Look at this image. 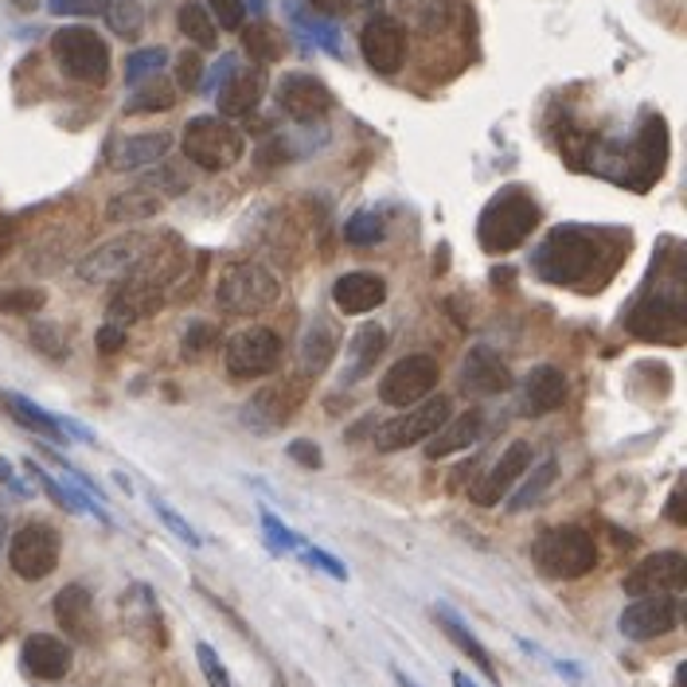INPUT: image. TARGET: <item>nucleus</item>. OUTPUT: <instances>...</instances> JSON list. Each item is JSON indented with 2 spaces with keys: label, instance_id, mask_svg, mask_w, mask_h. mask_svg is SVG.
Here are the masks:
<instances>
[{
  "label": "nucleus",
  "instance_id": "nucleus-9",
  "mask_svg": "<svg viewBox=\"0 0 687 687\" xmlns=\"http://www.w3.org/2000/svg\"><path fill=\"white\" fill-rule=\"evenodd\" d=\"M223 360L235 379H266L282 364V340H278V332L262 329V324H250V329H239L227 340Z\"/></svg>",
  "mask_w": 687,
  "mask_h": 687
},
{
  "label": "nucleus",
  "instance_id": "nucleus-22",
  "mask_svg": "<svg viewBox=\"0 0 687 687\" xmlns=\"http://www.w3.org/2000/svg\"><path fill=\"white\" fill-rule=\"evenodd\" d=\"M332 301H336V309L344 316L375 313L387 301V282H383L379 273H367V270L340 273L336 285H332Z\"/></svg>",
  "mask_w": 687,
  "mask_h": 687
},
{
  "label": "nucleus",
  "instance_id": "nucleus-44",
  "mask_svg": "<svg viewBox=\"0 0 687 687\" xmlns=\"http://www.w3.org/2000/svg\"><path fill=\"white\" fill-rule=\"evenodd\" d=\"M176 86L180 91H199L204 86V59H199V51H180L176 55Z\"/></svg>",
  "mask_w": 687,
  "mask_h": 687
},
{
  "label": "nucleus",
  "instance_id": "nucleus-6",
  "mask_svg": "<svg viewBox=\"0 0 687 687\" xmlns=\"http://www.w3.org/2000/svg\"><path fill=\"white\" fill-rule=\"evenodd\" d=\"M535 566L547 579H586L597 566V543L582 528H547L531 547Z\"/></svg>",
  "mask_w": 687,
  "mask_h": 687
},
{
  "label": "nucleus",
  "instance_id": "nucleus-57",
  "mask_svg": "<svg viewBox=\"0 0 687 687\" xmlns=\"http://www.w3.org/2000/svg\"><path fill=\"white\" fill-rule=\"evenodd\" d=\"M12 250V227H0V258Z\"/></svg>",
  "mask_w": 687,
  "mask_h": 687
},
{
  "label": "nucleus",
  "instance_id": "nucleus-1",
  "mask_svg": "<svg viewBox=\"0 0 687 687\" xmlns=\"http://www.w3.org/2000/svg\"><path fill=\"white\" fill-rule=\"evenodd\" d=\"M539 227V204L523 188H500L477 219V242L485 254H512Z\"/></svg>",
  "mask_w": 687,
  "mask_h": 687
},
{
  "label": "nucleus",
  "instance_id": "nucleus-26",
  "mask_svg": "<svg viewBox=\"0 0 687 687\" xmlns=\"http://www.w3.org/2000/svg\"><path fill=\"white\" fill-rule=\"evenodd\" d=\"M262 91H266V71L262 66H254V71H235V75L216 91L219 117L254 114V106L262 102Z\"/></svg>",
  "mask_w": 687,
  "mask_h": 687
},
{
  "label": "nucleus",
  "instance_id": "nucleus-51",
  "mask_svg": "<svg viewBox=\"0 0 687 687\" xmlns=\"http://www.w3.org/2000/svg\"><path fill=\"white\" fill-rule=\"evenodd\" d=\"M32 340H35V344H40L43 352H48V356L66 360V344H59V340H55V332H51L48 324H35V329H32Z\"/></svg>",
  "mask_w": 687,
  "mask_h": 687
},
{
  "label": "nucleus",
  "instance_id": "nucleus-39",
  "mask_svg": "<svg viewBox=\"0 0 687 687\" xmlns=\"http://www.w3.org/2000/svg\"><path fill=\"white\" fill-rule=\"evenodd\" d=\"M555 472H559L555 457H547V461L539 465L535 472H531V480H528V485H523V489L516 492L512 500H508V512H528V508L535 504V500L543 497L547 489H551V480H555Z\"/></svg>",
  "mask_w": 687,
  "mask_h": 687
},
{
  "label": "nucleus",
  "instance_id": "nucleus-19",
  "mask_svg": "<svg viewBox=\"0 0 687 687\" xmlns=\"http://www.w3.org/2000/svg\"><path fill=\"white\" fill-rule=\"evenodd\" d=\"M20 664L32 679H43V684H55L71 672L75 664V648L66 645L63 637H51V633H32L20 648Z\"/></svg>",
  "mask_w": 687,
  "mask_h": 687
},
{
  "label": "nucleus",
  "instance_id": "nucleus-48",
  "mask_svg": "<svg viewBox=\"0 0 687 687\" xmlns=\"http://www.w3.org/2000/svg\"><path fill=\"white\" fill-rule=\"evenodd\" d=\"M298 555L305 559L309 566H321V571H324V574H332V579H336V582H348V566L340 563V559H332L329 551H321V547H309V543H305V547H301V551H298Z\"/></svg>",
  "mask_w": 687,
  "mask_h": 687
},
{
  "label": "nucleus",
  "instance_id": "nucleus-56",
  "mask_svg": "<svg viewBox=\"0 0 687 687\" xmlns=\"http://www.w3.org/2000/svg\"><path fill=\"white\" fill-rule=\"evenodd\" d=\"M391 676H395V684H398V687H423V684H418L415 676H406L403 668H391Z\"/></svg>",
  "mask_w": 687,
  "mask_h": 687
},
{
  "label": "nucleus",
  "instance_id": "nucleus-13",
  "mask_svg": "<svg viewBox=\"0 0 687 687\" xmlns=\"http://www.w3.org/2000/svg\"><path fill=\"white\" fill-rule=\"evenodd\" d=\"M360 55H364V63L372 66L375 75H395L406 59V28L395 17L375 12L364 24V32H360Z\"/></svg>",
  "mask_w": 687,
  "mask_h": 687
},
{
  "label": "nucleus",
  "instance_id": "nucleus-15",
  "mask_svg": "<svg viewBox=\"0 0 687 687\" xmlns=\"http://www.w3.org/2000/svg\"><path fill=\"white\" fill-rule=\"evenodd\" d=\"M625 594L648 597V594H676L687 586V559L679 551H656V555L641 559L629 574H625Z\"/></svg>",
  "mask_w": 687,
  "mask_h": 687
},
{
  "label": "nucleus",
  "instance_id": "nucleus-47",
  "mask_svg": "<svg viewBox=\"0 0 687 687\" xmlns=\"http://www.w3.org/2000/svg\"><path fill=\"white\" fill-rule=\"evenodd\" d=\"M153 512H157L160 520H165V528H168V531H176V535H180L188 547H204V539H199V531L191 528L188 520H180V516H176L173 508L165 504V500H157V497H153Z\"/></svg>",
  "mask_w": 687,
  "mask_h": 687
},
{
  "label": "nucleus",
  "instance_id": "nucleus-33",
  "mask_svg": "<svg viewBox=\"0 0 687 687\" xmlns=\"http://www.w3.org/2000/svg\"><path fill=\"white\" fill-rule=\"evenodd\" d=\"M285 12H290V20L301 28V32L309 35V40L316 43V48H324V51H329V55H336V59L344 55L336 28H332L324 17H316V12H305V9H301V0H285Z\"/></svg>",
  "mask_w": 687,
  "mask_h": 687
},
{
  "label": "nucleus",
  "instance_id": "nucleus-2",
  "mask_svg": "<svg viewBox=\"0 0 687 687\" xmlns=\"http://www.w3.org/2000/svg\"><path fill=\"white\" fill-rule=\"evenodd\" d=\"M282 298V285L254 258H235L216 278V305L227 316H258Z\"/></svg>",
  "mask_w": 687,
  "mask_h": 687
},
{
  "label": "nucleus",
  "instance_id": "nucleus-11",
  "mask_svg": "<svg viewBox=\"0 0 687 687\" xmlns=\"http://www.w3.org/2000/svg\"><path fill=\"white\" fill-rule=\"evenodd\" d=\"M9 563L24 582L48 579L59 566V531L48 523H24L9 543Z\"/></svg>",
  "mask_w": 687,
  "mask_h": 687
},
{
  "label": "nucleus",
  "instance_id": "nucleus-24",
  "mask_svg": "<svg viewBox=\"0 0 687 687\" xmlns=\"http://www.w3.org/2000/svg\"><path fill=\"white\" fill-rule=\"evenodd\" d=\"M563 403H566V375L559 372V367L543 364V367H535L528 379H523L520 406H523V415L528 418L551 415V410H559Z\"/></svg>",
  "mask_w": 687,
  "mask_h": 687
},
{
  "label": "nucleus",
  "instance_id": "nucleus-35",
  "mask_svg": "<svg viewBox=\"0 0 687 687\" xmlns=\"http://www.w3.org/2000/svg\"><path fill=\"white\" fill-rule=\"evenodd\" d=\"M242 51H247L250 59H254L258 66H266V63H278L282 59V35L273 32L270 24H250V28H242Z\"/></svg>",
  "mask_w": 687,
  "mask_h": 687
},
{
  "label": "nucleus",
  "instance_id": "nucleus-40",
  "mask_svg": "<svg viewBox=\"0 0 687 687\" xmlns=\"http://www.w3.org/2000/svg\"><path fill=\"white\" fill-rule=\"evenodd\" d=\"M383 235H387V227L375 211H356L344 223V242H352V247H375V242H383Z\"/></svg>",
  "mask_w": 687,
  "mask_h": 687
},
{
  "label": "nucleus",
  "instance_id": "nucleus-37",
  "mask_svg": "<svg viewBox=\"0 0 687 687\" xmlns=\"http://www.w3.org/2000/svg\"><path fill=\"white\" fill-rule=\"evenodd\" d=\"M165 63H168V51L160 48V43L157 48H137L129 59H125V83L129 86L149 83V79H157L160 71H165Z\"/></svg>",
  "mask_w": 687,
  "mask_h": 687
},
{
  "label": "nucleus",
  "instance_id": "nucleus-42",
  "mask_svg": "<svg viewBox=\"0 0 687 687\" xmlns=\"http://www.w3.org/2000/svg\"><path fill=\"white\" fill-rule=\"evenodd\" d=\"M196 660H199V672H204V679H208V687H239L231 679V672H227V664L219 660V653L208 645V641H199V645H196Z\"/></svg>",
  "mask_w": 687,
  "mask_h": 687
},
{
  "label": "nucleus",
  "instance_id": "nucleus-17",
  "mask_svg": "<svg viewBox=\"0 0 687 687\" xmlns=\"http://www.w3.org/2000/svg\"><path fill=\"white\" fill-rule=\"evenodd\" d=\"M278 106H282L293 122H321V117L336 106V98H332V91L316 75L293 71V75H285L282 83H278Z\"/></svg>",
  "mask_w": 687,
  "mask_h": 687
},
{
  "label": "nucleus",
  "instance_id": "nucleus-50",
  "mask_svg": "<svg viewBox=\"0 0 687 687\" xmlns=\"http://www.w3.org/2000/svg\"><path fill=\"white\" fill-rule=\"evenodd\" d=\"M290 457L298 465H305V469H321V465H324V457H321V449H316V441H293Z\"/></svg>",
  "mask_w": 687,
  "mask_h": 687
},
{
  "label": "nucleus",
  "instance_id": "nucleus-55",
  "mask_svg": "<svg viewBox=\"0 0 687 687\" xmlns=\"http://www.w3.org/2000/svg\"><path fill=\"white\" fill-rule=\"evenodd\" d=\"M668 520L672 523H687V512H684V485H676L668 497Z\"/></svg>",
  "mask_w": 687,
  "mask_h": 687
},
{
  "label": "nucleus",
  "instance_id": "nucleus-45",
  "mask_svg": "<svg viewBox=\"0 0 687 687\" xmlns=\"http://www.w3.org/2000/svg\"><path fill=\"white\" fill-rule=\"evenodd\" d=\"M216 329L211 324H204V321H196V324H188V332H184V340H180V352H184V360H196V356H204V352L216 344Z\"/></svg>",
  "mask_w": 687,
  "mask_h": 687
},
{
  "label": "nucleus",
  "instance_id": "nucleus-38",
  "mask_svg": "<svg viewBox=\"0 0 687 687\" xmlns=\"http://www.w3.org/2000/svg\"><path fill=\"white\" fill-rule=\"evenodd\" d=\"M48 305V293L32 290V285H0V313L12 316H32Z\"/></svg>",
  "mask_w": 687,
  "mask_h": 687
},
{
  "label": "nucleus",
  "instance_id": "nucleus-58",
  "mask_svg": "<svg viewBox=\"0 0 687 687\" xmlns=\"http://www.w3.org/2000/svg\"><path fill=\"white\" fill-rule=\"evenodd\" d=\"M40 0H12V9H20V12H32Z\"/></svg>",
  "mask_w": 687,
  "mask_h": 687
},
{
  "label": "nucleus",
  "instance_id": "nucleus-43",
  "mask_svg": "<svg viewBox=\"0 0 687 687\" xmlns=\"http://www.w3.org/2000/svg\"><path fill=\"white\" fill-rule=\"evenodd\" d=\"M145 188H153L157 196H184V191L191 188V180L180 173V168H173V165H165V160H160L157 173L145 180Z\"/></svg>",
  "mask_w": 687,
  "mask_h": 687
},
{
  "label": "nucleus",
  "instance_id": "nucleus-20",
  "mask_svg": "<svg viewBox=\"0 0 687 687\" xmlns=\"http://www.w3.org/2000/svg\"><path fill=\"white\" fill-rule=\"evenodd\" d=\"M340 352V329L336 321H329L324 313L309 316L305 329H301V344H298V364L305 379H316L332 367Z\"/></svg>",
  "mask_w": 687,
  "mask_h": 687
},
{
  "label": "nucleus",
  "instance_id": "nucleus-4",
  "mask_svg": "<svg viewBox=\"0 0 687 687\" xmlns=\"http://www.w3.org/2000/svg\"><path fill=\"white\" fill-rule=\"evenodd\" d=\"M180 149L188 157V165L204 168V173H227L242 160L247 153V137L242 129H235L227 117L219 114H199L184 125Z\"/></svg>",
  "mask_w": 687,
  "mask_h": 687
},
{
  "label": "nucleus",
  "instance_id": "nucleus-59",
  "mask_svg": "<svg viewBox=\"0 0 687 687\" xmlns=\"http://www.w3.org/2000/svg\"><path fill=\"white\" fill-rule=\"evenodd\" d=\"M454 687H477V684H472V679L465 676V672H454Z\"/></svg>",
  "mask_w": 687,
  "mask_h": 687
},
{
  "label": "nucleus",
  "instance_id": "nucleus-29",
  "mask_svg": "<svg viewBox=\"0 0 687 687\" xmlns=\"http://www.w3.org/2000/svg\"><path fill=\"white\" fill-rule=\"evenodd\" d=\"M0 406H4V415L24 426V430L40 434V438H48V441H63V434H66L63 423H59L55 415H48L43 406H35L32 398L17 395V391H0Z\"/></svg>",
  "mask_w": 687,
  "mask_h": 687
},
{
  "label": "nucleus",
  "instance_id": "nucleus-16",
  "mask_svg": "<svg viewBox=\"0 0 687 687\" xmlns=\"http://www.w3.org/2000/svg\"><path fill=\"white\" fill-rule=\"evenodd\" d=\"M528 469H531V446L528 441H512V446L500 454V461L469 489V500L477 508H497Z\"/></svg>",
  "mask_w": 687,
  "mask_h": 687
},
{
  "label": "nucleus",
  "instance_id": "nucleus-27",
  "mask_svg": "<svg viewBox=\"0 0 687 687\" xmlns=\"http://www.w3.org/2000/svg\"><path fill=\"white\" fill-rule=\"evenodd\" d=\"M434 622H438V625H441V633H446V637L454 641V645L461 648V653L469 656L472 664H477V668H480V676H489L492 684H500L497 664H492L489 648L480 645V641H477V633H472L469 625H465L461 617H457V613L449 610V605H434Z\"/></svg>",
  "mask_w": 687,
  "mask_h": 687
},
{
  "label": "nucleus",
  "instance_id": "nucleus-52",
  "mask_svg": "<svg viewBox=\"0 0 687 687\" xmlns=\"http://www.w3.org/2000/svg\"><path fill=\"white\" fill-rule=\"evenodd\" d=\"M235 71H239V59H235V55H219V63L211 66V83H208V91H219V86H223L227 79L235 75Z\"/></svg>",
  "mask_w": 687,
  "mask_h": 687
},
{
  "label": "nucleus",
  "instance_id": "nucleus-23",
  "mask_svg": "<svg viewBox=\"0 0 687 687\" xmlns=\"http://www.w3.org/2000/svg\"><path fill=\"white\" fill-rule=\"evenodd\" d=\"M461 387L472 395H504V391H512V372L497 352L477 344L461 364Z\"/></svg>",
  "mask_w": 687,
  "mask_h": 687
},
{
  "label": "nucleus",
  "instance_id": "nucleus-5",
  "mask_svg": "<svg viewBox=\"0 0 687 687\" xmlns=\"http://www.w3.org/2000/svg\"><path fill=\"white\" fill-rule=\"evenodd\" d=\"M51 55H55L59 71H63L66 79H75V83H86V86L110 83V43L102 40L94 28H83V24L59 28V32L51 35Z\"/></svg>",
  "mask_w": 687,
  "mask_h": 687
},
{
  "label": "nucleus",
  "instance_id": "nucleus-49",
  "mask_svg": "<svg viewBox=\"0 0 687 687\" xmlns=\"http://www.w3.org/2000/svg\"><path fill=\"white\" fill-rule=\"evenodd\" d=\"M48 12H55V17H94V12H102V0H48Z\"/></svg>",
  "mask_w": 687,
  "mask_h": 687
},
{
  "label": "nucleus",
  "instance_id": "nucleus-12",
  "mask_svg": "<svg viewBox=\"0 0 687 687\" xmlns=\"http://www.w3.org/2000/svg\"><path fill=\"white\" fill-rule=\"evenodd\" d=\"M679 625V602L672 594H648L637 597L622 610L617 629L629 641H656L664 633H672Z\"/></svg>",
  "mask_w": 687,
  "mask_h": 687
},
{
  "label": "nucleus",
  "instance_id": "nucleus-32",
  "mask_svg": "<svg viewBox=\"0 0 687 687\" xmlns=\"http://www.w3.org/2000/svg\"><path fill=\"white\" fill-rule=\"evenodd\" d=\"M176 24H180V35L196 51H216L219 48V28L211 24L208 9H204L199 0H184L180 12H176Z\"/></svg>",
  "mask_w": 687,
  "mask_h": 687
},
{
  "label": "nucleus",
  "instance_id": "nucleus-54",
  "mask_svg": "<svg viewBox=\"0 0 687 687\" xmlns=\"http://www.w3.org/2000/svg\"><path fill=\"white\" fill-rule=\"evenodd\" d=\"M309 4V12H316V17H340V12L348 9V0H305Z\"/></svg>",
  "mask_w": 687,
  "mask_h": 687
},
{
  "label": "nucleus",
  "instance_id": "nucleus-14",
  "mask_svg": "<svg viewBox=\"0 0 687 687\" xmlns=\"http://www.w3.org/2000/svg\"><path fill=\"white\" fill-rule=\"evenodd\" d=\"M687 309L679 293H656V298L641 301L629 313V332L641 340H660V344H676L684 336Z\"/></svg>",
  "mask_w": 687,
  "mask_h": 687
},
{
  "label": "nucleus",
  "instance_id": "nucleus-7",
  "mask_svg": "<svg viewBox=\"0 0 687 687\" xmlns=\"http://www.w3.org/2000/svg\"><path fill=\"white\" fill-rule=\"evenodd\" d=\"M160 247L157 235L149 231H125L117 239H106L102 247H94L91 254L79 262V278L86 285H106V282H125L153 250Z\"/></svg>",
  "mask_w": 687,
  "mask_h": 687
},
{
  "label": "nucleus",
  "instance_id": "nucleus-60",
  "mask_svg": "<svg viewBox=\"0 0 687 687\" xmlns=\"http://www.w3.org/2000/svg\"><path fill=\"white\" fill-rule=\"evenodd\" d=\"M0 543H4V516H0Z\"/></svg>",
  "mask_w": 687,
  "mask_h": 687
},
{
  "label": "nucleus",
  "instance_id": "nucleus-25",
  "mask_svg": "<svg viewBox=\"0 0 687 687\" xmlns=\"http://www.w3.org/2000/svg\"><path fill=\"white\" fill-rule=\"evenodd\" d=\"M480 430H485V415H480L477 406L472 410H461V415H449L446 423L438 426V434H430L426 438V457H454L461 454V449H469L472 441L480 438Z\"/></svg>",
  "mask_w": 687,
  "mask_h": 687
},
{
  "label": "nucleus",
  "instance_id": "nucleus-28",
  "mask_svg": "<svg viewBox=\"0 0 687 687\" xmlns=\"http://www.w3.org/2000/svg\"><path fill=\"white\" fill-rule=\"evenodd\" d=\"M91 617H94V602H91V590L83 582H71L55 594V622L63 633L71 637H91Z\"/></svg>",
  "mask_w": 687,
  "mask_h": 687
},
{
  "label": "nucleus",
  "instance_id": "nucleus-18",
  "mask_svg": "<svg viewBox=\"0 0 687 687\" xmlns=\"http://www.w3.org/2000/svg\"><path fill=\"white\" fill-rule=\"evenodd\" d=\"M173 149V133L168 129H153V133H125L117 142H110L106 149V165L114 173H137V168L160 165Z\"/></svg>",
  "mask_w": 687,
  "mask_h": 687
},
{
  "label": "nucleus",
  "instance_id": "nucleus-30",
  "mask_svg": "<svg viewBox=\"0 0 687 687\" xmlns=\"http://www.w3.org/2000/svg\"><path fill=\"white\" fill-rule=\"evenodd\" d=\"M383 348H387V332H383L379 324H364V329L352 336L348 352H344V356H348V367H344L340 383H356V379H364V375H372Z\"/></svg>",
  "mask_w": 687,
  "mask_h": 687
},
{
  "label": "nucleus",
  "instance_id": "nucleus-3",
  "mask_svg": "<svg viewBox=\"0 0 687 687\" xmlns=\"http://www.w3.org/2000/svg\"><path fill=\"white\" fill-rule=\"evenodd\" d=\"M594 262H597V239L590 231H582V227H555V231L539 242L535 258H531L535 273L551 285L582 282V278H590Z\"/></svg>",
  "mask_w": 687,
  "mask_h": 687
},
{
  "label": "nucleus",
  "instance_id": "nucleus-21",
  "mask_svg": "<svg viewBox=\"0 0 687 687\" xmlns=\"http://www.w3.org/2000/svg\"><path fill=\"white\" fill-rule=\"evenodd\" d=\"M293 403H298V395H293L285 383H266V387H258L254 395L242 403V426H250V430H258V434L278 430V426L290 423Z\"/></svg>",
  "mask_w": 687,
  "mask_h": 687
},
{
  "label": "nucleus",
  "instance_id": "nucleus-41",
  "mask_svg": "<svg viewBox=\"0 0 687 687\" xmlns=\"http://www.w3.org/2000/svg\"><path fill=\"white\" fill-rule=\"evenodd\" d=\"M204 9H208L211 24L219 32H242L247 28V4L242 0H199Z\"/></svg>",
  "mask_w": 687,
  "mask_h": 687
},
{
  "label": "nucleus",
  "instance_id": "nucleus-8",
  "mask_svg": "<svg viewBox=\"0 0 687 687\" xmlns=\"http://www.w3.org/2000/svg\"><path fill=\"white\" fill-rule=\"evenodd\" d=\"M449 415H454V403H449L446 395L423 398L418 406H406V415L375 426L372 446L379 449V454H398V449H406V446H418V441H426L430 434H438V426L446 423Z\"/></svg>",
  "mask_w": 687,
  "mask_h": 687
},
{
  "label": "nucleus",
  "instance_id": "nucleus-53",
  "mask_svg": "<svg viewBox=\"0 0 687 687\" xmlns=\"http://www.w3.org/2000/svg\"><path fill=\"white\" fill-rule=\"evenodd\" d=\"M98 348H102V352H117V348H125V329H114V324H106V329L98 332Z\"/></svg>",
  "mask_w": 687,
  "mask_h": 687
},
{
  "label": "nucleus",
  "instance_id": "nucleus-31",
  "mask_svg": "<svg viewBox=\"0 0 687 687\" xmlns=\"http://www.w3.org/2000/svg\"><path fill=\"white\" fill-rule=\"evenodd\" d=\"M165 208V199L157 196L153 188H125V191H117V196H110V204H106V219L110 223H145V219H153L157 211Z\"/></svg>",
  "mask_w": 687,
  "mask_h": 687
},
{
  "label": "nucleus",
  "instance_id": "nucleus-36",
  "mask_svg": "<svg viewBox=\"0 0 687 687\" xmlns=\"http://www.w3.org/2000/svg\"><path fill=\"white\" fill-rule=\"evenodd\" d=\"M176 106V86L165 83V79H149V86H142V91L133 94L129 102H125V114H165V110Z\"/></svg>",
  "mask_w": 687,
  "mask_h": 687
},
{
  "label": "nucleus",
  "instance_id": "nucleus-10",
  "mask_svg": "<svg viewBox=\"0 0 687 687\" xmlns=\"http://www.w3.org/2000/svg\"><path fill=\"white\" fill-rule=\"evenodd\" d=\"M438 379H441V367L434 356H403L379 379V398L387 406H403L406 410V406H418L423 398H430Z\"/></svg>",
  "mask_w": 687,
  "mask_h": 687
},
{
  "label": "nucleus",
  "instance_id": "nucleus-34",
  "mask_svg": "<svg viewBox=\"0 0 687 687\" xmlns=\"http://www.w3.org/2000/svg\"><path fill=\"white\" fill-rule=\"evenodd\" d=\"M102 17H106L110 32L122 35V40H137L145 32L142 0H102Z\"/></svg>",
  "mask_w": 687,
  "mask_h": 687
},
{
  "label": "nucleus",
  "instance_id": "nucleus-46",
  "mask_svg": "<svg viewBox=\"0 0 687 687\" xmlns=\"http://www.w3.org/2000/svg\"><path fill=\"white\" fill-rule=\"evenodd\" d=\"M262 528H266V535H270V543L278 547V551H301V547H305V539H301L298 531L285 528V523L278 520L273 512H262Z\"/></svg>",
  "mask_w": 687,
  "mask_h": 687
}]
</instances>
